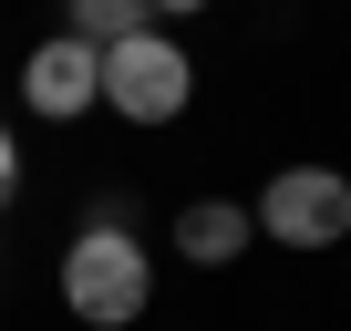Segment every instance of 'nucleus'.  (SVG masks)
Returning a JSON list of instances; mask_svg holds the SVG:
<instances>
[{
	"mask_svg": "<svg viewBox=\"0 0 351 331\" xmlns=\"http://www.w3.org/2000/svg\"><path fill=\"white\" fill-rule=\"evenodd\" d=\"M93 73H104V114H124V124H176L197 104V52L176 42V32H134V42H114V52H93Z\"/></svg>",
	"mask_w": 351,
	"mask_h": 331,
	"instance_id": "2",
	"label": "nucleus"
},
{
	"mask_svg": "<svg viewBox=\"0 0 351 331\" xmlns=\"http://www.w3.org/2000/svg\"><path fill=\"white\" fill-rule=\"evenodd\" d=\"M21 104H32L42 124H73V114H93V104H104V73H93V52H83L73 32L32 42V52H21Z\"/></svg>",
	"mask_w": 351,
	"mask_h": 331,
	"instance_id": "4",
	"label": "nucleus"
},
{
	"mask_svg": "<svg viewBox=\"0 0 351 331\" xmlns=\"http://www.w3.org/2000/svg\"><path fill=\"white\" fill-rule=\"evenodd\" d=\"M62 310L83 331H134L155 310V259L134 249V228H114V207L62 249Z\"/></svg>",
	"mask_w": 351,
	"mask_h": 331,
	"instance_id": "1",
	"label": "nucleus"
},
{
	"mask_svg": "<svg viewBox=\"0 0 351 331\" xmlns=\"http://www.w3.org/2000/svg\"><path fill=\"white\" fill-rule=\"evenodd\" d=\"M248 207H228V197H197L186 218H176V249H186L197 269H228V259H248Z\"/></svg>",
	"mask_w": 351,
	"mask_h": 331,
	"instance_id": "5",
	"label": "nucleus"
},
{
	"mask_svg": "<svg viewBox=\"0 0 351 331\" xmlns=\"http://www.w3.org/2000/svg\"><path fill=\"white\" fill-rule=\"evenodd\" d=\"M248 228L279 238V249H341L351 238V176L341 166H279L248 207Z\"/></svg>",
	"mask_w": 351,
	"mask_h": 331,
	"instance_id": "3",
	"label": "nucleus"
},
{
	"mask_svg": "<svg viewBox=\"0 0 351 331\" xmlns=\"http://www.w3.org/2000/svg\"><path fill=\"white\" fill-rule=\"evenodd\" d=\"M197 11H217V0H145V21L165 32V21H197Z\"/></svg>",
	"mask_w": 351,
	"mask_h": 331,
	"instance_id": "8",
	"label": "nucleus"
},
{
	"mask_svg": "<svg viewBox=\"0 0 351 331\" xmlns=\"http://www.w3.org/2000/svg\"><path fill=\"white\" fill-rule=\"evenodd\" d=\"M134 32H145V0H73V42L83 52H114Z\"/></svg>",
	"mask_w": 351,
	"mask_h": 331,
	"instance_id": "6",
	"label": "nucleus"
},
{
	"mask_svg": "<svg viewBox=\"0 0 351 331\" xmlns=\"http://www.w3.org/2000/svg\"><path fill=\"white\" fill-rule=\"evenodd\" d=\"M21 197V145H11V124H0V207Z\"/></svg>",
	"mask_w": 351,
	"mask_h": 331,
	"instance_id": "7",
	"label": "nucleus"
}]
</instances>
